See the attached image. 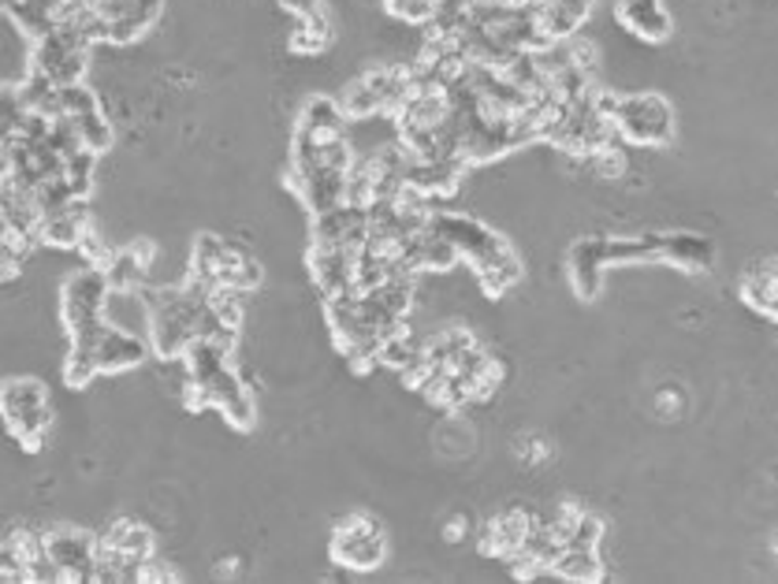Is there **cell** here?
<instances>
[{
	"label": "cell",
	"instance_id": "obj_30",
	"mask_svg": "<svg viewBox=\"0 0 778 584\" xmlns=\"http://www.w3.org/2000/svg\"><path fill=\"white\" fill-rule=\"evenodd\" d=\"M20 258H12V253H4L0 250V283H8V279H15L20 276Z\"/></svg>",
	"mask_w": 778,
	"mask_h": 584
},
{
	"label": "cell",
	"instance_id": "obj_2",
	"mask_svg": "<svg viewBox=\"0 0 778 584\" xmlns=\"http://www.w3.org/2000/svg\"><path fill=\"white\" fill-rule=\"evenodd\" d=\"M612 127L626 146L659 149L675 141V109L659 94H618Z\"/></svg>",
	"mask_w": 778,
	"mask_h": 584
},
{
	"label": "cell",
	"instance_id": "obj_12",
	"mask_svg": "<svg viewBox=\"0 0 778 584\" xmlns=\"http://www.w3.org/2000/svg\"><path fill=\"white\" fill-rule=\"evenodd\" d=\"M615 23L641 41H667L675 30L663 0H615Z\"/></svg>",
	"mask_w": 778,
	"mask_h": 584
},
{
	"label": "cell",
	"instance_id": "obj_19",
	"mask_svg": "<svg viewBox=\"0 0 778 584\" xmlns=\"http://www.w3.org/2000/svg\"><path fill=\"white\" fill-rule=\"evenodd\" d=\"M518 279H521V261H518L515 250H510L507 258H499V261L484 264V269H477V283H481V290L489 298H503Z\"/></svg>",
	"mask_w": 778,
	"mask_h": 584
},
{
	"label": "cell",
	"instance_id": "obj_8",
	"mask_svg": "<svg viewBox=\"0 0 778 584\" xmlns=\"http://www.w3.org/2000/svg\"><path fill=\"white\" fill-rule=\"evenodd\" d=\"M612 269L604 258V235H589L578 238L566 253V276H570V287L581 302H596L600 290H604V272Z\"/></svg>",
	"mask_w": 778,
	"mask_h": 584
},
{
	"label": "cell",
	"instance_id": "obj_4",
	"mask_svg": "<svg viewBox=\"0 0 778 584\" xmlns=\"http://www.w3.org/2000/svg\"><path fill=\"white\" fill-rule=\"evenodd\" d=\"M429 227L440 238H447L458 258H466L473 269H484V264L507 258V253L515 250L499 232H492L489 224H481V220L473 216H462V212H432Z\"/></svg>",
	"mask_w": 778,
	"mask_h": 584
},
{
	"label": "cell",
	"instance_id": "obj_32",
	"mask_svg": "<svg viewBox=\"0 0 778 584\" xmlns=\"http://www.w3.org/2000/svg\"><path fill=\"white\" fill-rule=\"evenodd\" d=\"M0 212H4V187H0Z\"/></svg>",
	"mask_w": 778,
	"mask_h": 584
},
{
	"label": "cell",
	"instance_id": "obj_25",
	"mask_svg": "<svg viewBox=\"0 0 778 584\" xmlns=\"http://www.w3.org/2000/svg\"><path fill=\"white\" fill-rule=\"evenodd\" d=\"M585 161L592 164V172H596L600 179H622V175L630 172V157L618 149V141H612V146H604V149H596V153L585 157Z\"/></svg>",
	"mask_w": 778,
	"mask_h": 584
},
{
	"label": "cell",
	"instance_id": "obj_21",
	"mask_svg": "<svg viewBox=\"0 0 778 584\" xmlns=\"http://www.w3.org/2000/svg\"><path fill=\"white\" fill-rule=\"evenodd\" d=\"M71 123H75L78 138H83V146L90 149V153H109L112 141H116V127H112L101 109L86 112V116H75Z\"/></svg>",
	"mask_w": 778,
	"mask_h": 584
},
{
	"label": "cell",
	"instance_id": "obj_22",
	"mask_svg": "<svg viewBox=\"0 0 778 584\" xmlns=\"http://www.w3.org/2000/svg\"><path fill=\"white\" fill-rule=\"evenodd\" d=\"M280 8L295 15L302 30H313L332 41V15L329 8H324V0H280Z\"/></svg>",
	"mask_w": 778,
	"mask_h": 584
},
{
	"label": "cell",
	"instance_id": "obj_14",
	"mask_svg": "<svg viewBox=\"0 0 778 584\" xmlns=\"http://www.w3.org/2000/svg\"><path fill=\"white\" fill-rule=\"evenodd\" d=\"M224 246L227 238H217V235H198L194 238V250H190V283L198 287H224Z\"/></svg>",
	"mask_w": 778,
	"mask_h": 584
},
{
	"label": "cell",
	"instance_id": "obj_20",
	"mask_svg": "<svg viewBox=\"0 0 778 584\" xmlns=\"http://www.w3.org/2000/svg\"><path fill=\"white\" fill-rule=\"evenodd\" d=\"M339 101V109H343V116L347 120H376V116H384V109H380V97L369 90L366 83H361V75L354 78V83L343 86V94L335 97Z\"/></svg>",
	"mask_w": 778,
	"mask_h": 584
},
{
	"label": "cell",
	"instance_id": "obj_16",
	"mask_svg": "<svg viewBox=\"0 0 778 584\" xmlns=\"http://www.w3.org/2000/svg\"><path fill=\"white\" fill-rule=\"evenodd\" d=\"M264 283V269L261 261L246 250L243 243H227L224 246V287H235L243 295H254Z\"/></svg>",
	"mask_w": 778,
	"mask_h": 584
},
{
	"label": "cell",
	"instance_id": "obj_11",
	"mask_svg": "<svg viewBox=\"0 0 778 584\" xmlns=\"http://www.w3.org/2000/svg\"><path fill=\"white\" fill-rule=\"evenodd\" d=\"M94 227V216H90V201L86 198H71L64 209L57 212H46L38 224V243L52 246V250H75L78 238Z\"/></svg>",
	"mask_w": 778,
	"mask_h": 584
},
{
	"label": "cell",
	"instance_id": "obj_24",
	"mask_svg": "<svg viewBox=\"0 0 778 584\" xmlns=\"http://www.w3.org/2000/svg\"><path fill=\"white\" fill-rule=\"evenodd\" d=\"M57 104H60V116L75 120V116H86V112L101 109V97H97L86 83H75V86H60Z\"/></svg>",
	"mask_w": 778,
	"mask_h": 584
},
{
	"label": "cell",
	"instance_id": "obj_31",
	"mask_svg": "<svg viewBox=\"0 0 778 584\" xmlns=\"http://www.w3.org/2000/svg\"><path fill=\"white\" fill-rule=\"evenodd\" d=\"M462 533H466V518H450L444 525V539H450V544H458Z\"/></svg>",
	"mask_w": 778,
	"mask_h": 584
},
{
	"label": "cell",
	"instance_id": "obj_28",
	"mask_svg": "<svg viewBox=\"0 0 778 584\" xmlns=\"http://www.w3.org/2000/svg\"><path fill=\"white\" fill-rule=\"evenodd\" d=\"M0 577L23 581V562H20V555H15V547L8 544V536L0 539Z\"/></svg>",
	"mask_w": 778,
	"mask_h": 584
},
{
	"label": "cell",
	"instance_id": "obj_3",
	"mask_svg": "<svg viewBox=\"0 0 778 584\" xmlns=\"http://www.w3.org/2000/svg\"><path fill=\"white\" fill-rule=\"evenodd\" d=\"M387 529L380 525L373 514H354L339 518L332 529V544H329V555L332 562L347 566L354 573H369V570H380L387 562Z\"/></svg>",
	"mask_w": 778,
	"mask_h": 584
},
{
	"label": "cell",
	"instance_id": "obj_29",
	"mask_svg": "<svg viewBox=\"0 0 778 584\" xmlns=\"http://www.w3.org/2000/svg\"><path fill=\"white\" fill-rule=\"evenodd\" d=\"M656 406H659L663 413H667V418H675V413L682 410V395L670 392V387H663V392L656 395Z\"/></svg>",
	"mask_w": 778,
	"mask_h": 584
},
{
	"label": "cell",
	"instance_id": "obj_23",
	"mask_svg": "<svg viewBox=\"0 0 778 584\" xmlns=\"http://www.w3.org/2000/svg\"><path fill=\"white\" fill-rule=\"evenodd\" d=\"M64 384L75 387V392H83V387H90L97 376H101V369H97V358L94 350H83V347H67L64 353Z\"/></svg>",
	"mask_w": 778,
	"mask_h": 584
},
{
	"label": "cell",
	"instance_id": "obj_26",
	"mask_svg": "<svg viewBox=\"0 0 778 584\" xmlns=\"http://www.w3.org/2000/svg\"><path fill=\"white\" fill-rule=\"evenodd\" d=\"M384 8L392 20H399L406 26H424L432 20V12H436L432 0H384Z\"/></svg>",
	"mask_w": 778,
	"mask_h": 584
},
{
	"label": "cell",
	"instance_id": "obj_15",
	"mask_svg": "<svg viewBox=\"0 0 778 584\" xmlns=\"http://www.w3.org/2000/svg\"><path fill=\"white\" fill-rule=\"evenodd\" d=\"M547 570L555 573V577L563 581H578V584H596L604 581V562H600L596 551H589V547H573L566 544L559 555L552 559Z\"/></svg>",
	"mask_w": 778,
	"mask_h": 584
},
{
	"label": "cell",
	"instance_id": "obj_1",
	"mask_svg": "<svg viewBox=\"0 0 778 584\" xmlns=\"http://www.w3.org/2000/svg\"><path fill=\"white\" fill-rule=\"evenodd\" d=\"M0 418H4L8 436L23 450H41L52 432V406L46 384L34 376L0 380Z\"/></svg>",
	"mask_w": 778,
	"mask_h": 584
},
{
	"label": "cell",
	"instance_id": "obj_6",
	"mask_svg": "<svg viewBox=\"0 0 778 584\" xmlns=\"http://www.w3.org/2000/svg\"><path fill=\"white\" fill-rule=\"evenodd\" d=\"M309 243L313 246H339L347 253H358L366 243V209L339 201L332 209L309 212Z\"/></svg>",
	"mask_w": 778,
	"mask_h": 584
},
{
	"label": "cell",
	"instance_id": "obj_9",
	"mask_svg": "<svg viewBox=\"0 0 778 584\" xmlns=\"http://www.w3.org/2000/svg\"><path fill=\"white\" fill-rule=\"evenodd\" d=\"M94 358H97V369L104 376H116V373H127V369H138L141 361L149 358V339H141L131 327H116L109 321V327L101 332L94 347Z\"/></svg>",
	"mask_w": 778,
	"mask_h": 584
},
{
	"label": "cell",
	"instance_id": "obj_7",
	"mask_svg": "<svg viewBox=\"0 0 778 584\" xmlns=\"http://www.w3.org/2000/svg\"><path fill=\"white\" fill-rule=\"evenodd\" d=\"M354 258L358 253H347L339 246H313L309 243L306 250V269H309V283L317 287L321 298H339L354 290ZM358 295V290H354Z\"/></svg>",
	"mask_w": 778,
	"mask_h": 584
},
{
	"label": "cell",
	"instance_id": "obj_5",
	"mask_svg": "<svg viewBox=\"0 0 778 584\" xmlns=\"http://www.w3.org/2000/svg\"><path fill=\"white\" fill-rule=\"evenodd\" d=\"M94 551H97V536L86 533V529H71L60 525L46 533V555L49 562L57 566V577L71 584H94Z\"/></svg>",
	"mask_w": 778,
	"mask_h": 584
},
{
	"label": "cell",
	"instance_id": "obj_17",
	"mask_svg": "<svg viewBox=\"0 0 778 584\" xmlns=\"http://www.w3.org/2000/svg\"><path fill=\"white\" fill-rule=\"evenodd\" d=\"M741 302L749 309H756L760 316L775 321L778 316V302H775V261H764L756 269H749L741 276Z\"/></svg>",
	"mask_w": 778,
	"mask_h": 584
},
{
	"label": "cell",
	"instance_id": "obj_18",
	"mask_svg": "<svg viewBox=\"0 0 778 584\" xmlns=\"http://www.w3.org/2000/svg\"><path fill=\"white\" fill-rule=\"evenodd\" d=\"M418 358H421V343L413 339L406 324L395 327V332L376 347V365L392 369V373H403V369H410Z\"/></svg>",
	"mask_w": 778,
	"mask_h": 584
},
{
	"label": "cell",
	"instance_id": "obj_27",
	"mask_svg": "<svg viewBox=\"0 0 778 584\" xmlns=\"http://www.w3.org/2000/svg\"><path fill=\"white\" fill-rule=\"evenodd\" d=\"M604 533H607L604 518L592 514V510H581L578 525H573V533H570V544L573 547H589V551H600V544H604Z\"/></svg>",
	"mask_w": 778,
	"mask_h": 584
},
{
	"label": "cell",
	"instance_id": "obj_13",
	"mask_svg": "<svg viewBox=\"0 0 778 584\" xmlns=\"http://www.w3.org/2000/svg\"><path fill=\"white\" fill-rule=\"evenodd\" d=\"M343 127H347V116H343L339 101L329 94H309L302 109H298V123H295L298 135L324 141V138H339Z\"/></svg>",
	"mask_w": 778,
	"mask_h": 584
},
{
	"label": "cell",
	"instance_id": "obj_10",
	"mask_svg": "<svg viewBox=\"0 0 778 584\" xmlns=\"http://www.w3.org/2000/svg\"><path fill=\"white\" fill-rule=\"evenodd\" d=\"M656 264L682 272H707L715 264V243L696 232H656Z\"/></svg>",
	"mask_w": 778,
	"mask_h": 584
}]
</instances>
